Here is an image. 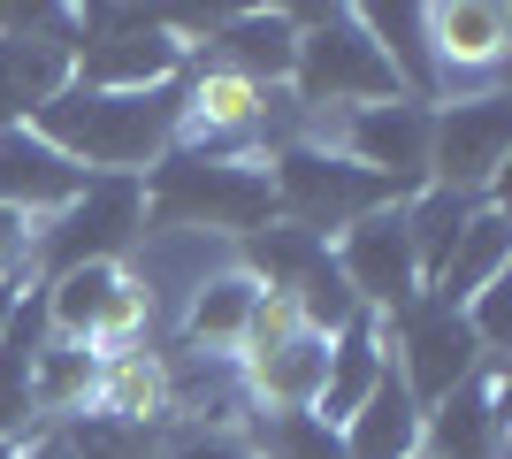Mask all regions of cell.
<instances>
[{"instance_id": "cell-2", "label": "cell", "mask_w": 512, "mask_h": 459, "mask_svg": "<svg viewBox=\"0 0 512 459\" xmlns=\"http://www.w3.org/2000/svg\"><path fill=\"white\" fill-rule=\"evenodd\" d=\"M276 222V192L260 161L237 153L169 146L146 184V230H192V238H253Z\"/></svg>"}, {"instance_id": "cell-22", "label": "cell", "mask_w": 512, "mask_h": 459, "mask_svg": "<svg viewBox=\"0 0 512 459\" xmlns=\"http://www.w3.org/2000/svg\"><path fill=\"white\" fill-rule=\"evenodd\" d=\"M245 444H253L260 459H344L337 429L314 421V414H260L253 406V437Z\"/></svg>"}, {"instance_id": "cell-3", "label": "cell", "mask_w": 512, "mask_h": 459, "mask_svg": "<svg viewBox=\"0 0 512 459\" xmlns=\"http://www.w3.org/2000/svg\"><path fill=\"white\" fill-rule=\"evenodd\" d=\"M299 23V62H291V85H299V108H375V100H406L398 77H390L383 46L367 39L360 8H291Z\"/></svg>"}, {"instance_id": "cell-13", "label": "cell", "mask_w": 512, "mask_h": 459, "mask_svg": "<svg viewBox=\"0 0 512 459\" xmlns=\"http://www.w3.org/2000/svg\"><path fill=\"white\" fill-rule=\"evenodd\" d=\"M291 62H299V23L291 8H222V23L207 31V69L222 77H245V85H291Z\"/></svg>"}, {"instance_id": "cell-19", "label": "cell", "mask_w": 512, "mask_h": 459, "mask_svg": "<svg viewBox=\"0 0 512 459\" xmlns=\"http://www.w3.org/2000/svg\"><path fill=\"white\" fill-rule=\"evenodd\" d=\"M490 199L474 192H444V184H421L413 199H398V222H406V245H413V268H421V291L436 284V268L451 261V245L467 238V222L482 215Z\"/></svg>"}, {"instance_id": "cell-9", "label": "cell", "mask_w": 512, "mask_h": 459, "mask_svg": "<svg viewBox=\"0 0 512 459\" xmlns=\"http://www.w3.org/2000/svg\"><path fill=\"white\" fill-rule=\"evenodd\" d=\"M512 153V100L505 92H474V100H444L428 108V184L444 192H474L497 207V169Z\"/></svg>"}, {"instance_id": "cell-4", "label": "cell", "mask_w": 512, "mask_h": 459, "mask_svg": "<svg viewBox=\"0 0 512 459\" xmlns=\"http://www.w3.org/2000/svg\"><path fill=\"white\" fill-rule=\"evenodd\" d=\"M260 169H268L276 215L291 222V230H306V238H329V230L344 238L360 215L398 207V192H390L383 176H367L360 161H344V153L321 146V138H291V146H276Z\"/></svg>"}, {"instance_id": "cell-8", "label": "cell", "mask_w": 512, "mask_h": 459, "mask_svg": "<svg viewBox=\"0 0 512 459\" xmlns=\"http://www.w3.org/2000/svg\"><path fill=\"white\" fill-rule=\"evenodd\" d=\"M77 77L69 8H0V131H16Z\"/></svg>"}, {"instance_id": "cell-21", "label": "cell", "mask_w": 512, "mask_h": 459, "mask_svg": "<svg viewBox=\"0 0 512 459\" xmlns=\"http://www.w3.org/2000/svg\"><path fill=\"white\" fill-rule=\"evenodd\" d=\"M92 391H100V352L92 345L46 337V345L31 352V414H77Z\"/></svg>"}, {"instance_id": "cell-11", "label": "cell", "mask_w": 512, "mask_h": 459, "mask_svg": "<svg viewBox=\"0 0 512 459\" xmlns=\"http://www.w3.org/2000/svg\"><path fill=\"white\" fill-rule=\"evenodd\" d=\"M329 261H337V276L352 284L360 314H383V322H390L406 299H421V268H413V245H406V222H398V207H375V215H360L337 245H329Z\"/></svg>"}, {"instance_id": "cell-6", "label": "cell", "mask_w": 512, "mask_h": 459, "mask_svg": "<svg viewBox=\"0 0 512 459\" xmlns=\"http://www.w3.org/2000/svg\"><path fill=\"white\" fill-rule=\"evenodd\" d=\"M184 62H192V46L169 16H146V8H85L77 16V85L153 92L176 85Z\"/></svg>"}, {"instance_id": "cell-26", "label": "cell", "mask_w": 512, "mask_h": 459, "mask_svg": "<svg viewBox=\"0 0 512 459\" xmlns=\"http://www.w3.org/2000/svg\"><path fill=\"white\" fill-rule=\"evenodd\" d=\"M23 299H31V284H0V337H8V322H16Z\"/></svg>"}, {"instance_id": "cell-17", "label": "cell", "mask_w": 512, "mask_h": 459, "mask_svg": "<svg viewBox=\"0 0 512 459\" xmlns=\"http://www.w3.org/2000/svg\"><path fill=\"white\" fill-rule=\"evenodd\" d=\"M260 306H268V291L245 276V268H222V276H207V284L192 291V306H184V345L192 352H230L245 345V329L260 322Z\"/></svg>"}, {"instance_id": "cell-24", "label": "cell", "mask_w": 512, "mask_h": 459, "mask_svg": "<svg viewBox=\"0 0 512 459\" xmlns=\"http://www.w3.org/2000/svg\"><path fill=\"white\" fill-rule=\"evenodd\" d=\"M169 459H260L245 437H214V429H184V437L169 444Z\"/></svg>"}, {"instance_id": "cell-12", "label": "cell", "mask_w": 512, "mask_h": 459, "mask_svg": "<svg viewBox=\"0 0 512 459\" xmlns=\"http://www.w3.org/2000/svg\"><path fill=\"white\" fill-rule=\"evenodd\" d=\"M337 153L360 161L367 176H383L398 199H413L428 184V108L421 100H375V108H352L337 131Z\"/></svg>"}, {"instance_id": "cell-10", "label": "cell", "mask_w": 512, "mask_h": 459, "mask_svg": "<svg viewBox=\"0 0 512 459\" xmlns=\"http://www.w3.org/2000/svg\"><path fill=\"white\" fill-rule=\"evenodd\" d=\"M505 54H512V16L505 0H451L428 8V69H436V108L474 100V92H505Z\"/></svg>"}, {"instance_id": "cell-14", "label": "cell", "mask_w": 512, "mask_h": 459, "mask_svg": "<svg viewBox=\"0 0 512 459\" xmlns=\"http://www.w3.org/2000/svg\"><path fill=\"white\" fill-rule=\"evenodd\" d=\"M92 176L77 169V161H62V153L46 146L31 123H16V131H0V207L23 222H46V215H62L69 199L85 192Z\"/></svg>"}, {"instance_id": "cell-20", "label": "cell", "mask_w": 512, "mask_h": 459, "mask_svg": "<svg viewBox=\"0 0 512 459\" xmlns=\"http://www.w3.org/2000/svg\"><path fill=\"white\" fill-rule=\"evenodd\" d=\"M512 261V230H505V207H482V215L467 222V238L451 245V261L436 268V284H428V299L444 306H467L474 291H490L497 276H505Z\"/></svg>"}, {"instance_id": "cell-1", "label": "cell", "mask_w": 512, "mask_h": 459, "mask_svg": "<svg viewBox=\"0 0 512 459\" xmlns=\"http://www.w3.org/2000/svg\"><path fill=\"white\" fill-rule=\"evenodd\" d=\"M31 131L46 146L77 161L85 176H146L161 153L176 146L184 131V77L176 85H153V92H100V85H77L69 77L39 115Z\"/></svg>"}, {"instance_id": "cell-18", "label": "cell", "mask_w": 512, "mask_h": 459, "mask_svg": "<svg viewBox=\"0 0 512 459\" xmlns=\"http://www.w3.org/2000/svg\"><path fill=\"white\" fill-rule=\"evenodd\" d=\"M337 444H344V459H413L421 452V406H413V391L383 368V383H375L367 406L337 429Z\"/></svg>"}, {"instance_id": "cell-7", "label": "cell", "mask_w": 512, "mask_h": 459, "mask_svg": "<svg viewBox=\"0 0 512 459\" xmlns=\"http://www.w3.org/2000/svg\"><path fill=\"white\" fill-rule=\"evenodd\" d=\"M383 352H390V375L413 391V406H421V414L436 406V398H451L459 383H474L482 368H497L490 352L474 345L467 314H459V306H444V299H428V291L390 314Z\"/></svg>"}, {"instance_id": "cell-16", "label": "cell", "mask_w": 512, "mask_h": 459, "mask_svg": "<svg viewBox=\"0 0 512 459\" xmlns=\"http://www.w3.org/2000/svg\"><path fill=\"white\" fill-rule=\"evenodd\" d=\"M383 368H390V352H383V322H375V314H360L352 329H337V337H329V368H321L314 421L344 429V421L367 406V391L383 383Z\"/></svg>"}, {"instance_id": "cell-23", "label": "cell", "mask_w": 512, "mask_h": 459, "mask_svg": "<svg viewBox=\"0 0 512 459\" xmlns=\"http://www.w3.org/2000/svg\"><path fill=\"white\" fill-rule=\"evenodd\" d=\"M31 230H39V222H23V215L0 207V284H23V276H31Z\"/></svg>"}, {"instance_id": "cell-15", "label": "cell", "mask_w": 512, "mask_h": 459, "mask_svg": "<svg viewBox=\"0 0 512 459\" xmlns=\"http://www.w3.org/2000/svg\"><path fill=\"white\" fill-rule=\"evenodd\" d=\"M497 444H505L497 368H482L474 383H459L451 398H436L421 414V459H497Z\"/></svg>"}, {"instance_id": "cell-25", "label": "cell", "mask_w": 512, "mask_h": 459, "mask_svg": "<svg viewBox=\"0 0 512 459\" xmlns=\"http://www.w3.org/2000/svg\"><path fill=\"white\" fill-rule=\"evenodd\" d=\"M31 459H77V444H69V437H62V429H46V437H39V444H31Z\"/></svg>"}, {"instance_id": "cell-5", "label": "cell", "mask_w": 512, "mask_h": 459, "mask_svg": "<svg viewBox=\"0 0 512 459\" xmlns=\"http://www.w3.org/2000/svg\"><path fill=\"white\" fill-rule=\"evenodd\" d=\"M138 238H146V176H92L62 215L31 230V268H46V284L69 268H115Z\"/></svg>"}]
</instances>
